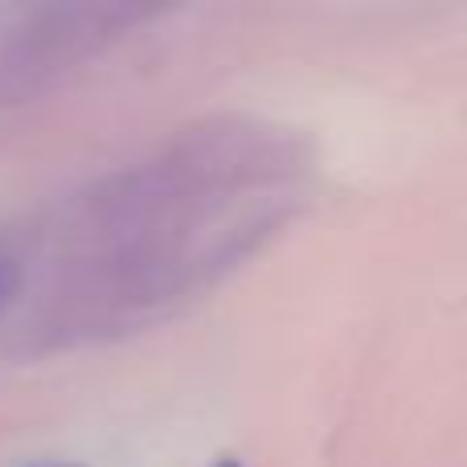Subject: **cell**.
Wrapping results in <instances>:
<instances>
[{
  "instance_id": "obj_1",
  "label": "cell",
  "mask_w": 467,
  "mask_h": 467,
  "mask_svg": "<svg viewBox=\"0 0 467 467\" xmlns=\"http://www.w3.org/2000/svg\"><path fill=\"white\" fill-rule=\"evenodd\" d=\"M16 291H21V266H16V258L0 254V316L13 307Z\"/></svg>"
},
{
  "instance_id": "obj_2",
  "label": "cell",
  "mask_w": 467,
  "mask_h": 467,
  "mask_svg": "<svg viewBox=\"0 0 467 467\" xmlns=\"http://www.w3.org/2000/svg\"><path fill=\"white\" fill-rule=\"evenodd\" d=\"M218 467H242V463H234V460H222Z\"/></svg>"
},
{
  "instance_id": "obj_3",
  "label": "cell",
  "mask_w": 467,
  "mask_h": 467,
  "mask_svg": "<svg viewBox=\"0 0 467 467\" xmlns=\"http://www.w3.org/2000/svg\"><path fill=\"white\" fill-rule=\"evenodd\" d=\"M62 467H66V463H62Z\"/></svg>"
}]
</instances>
